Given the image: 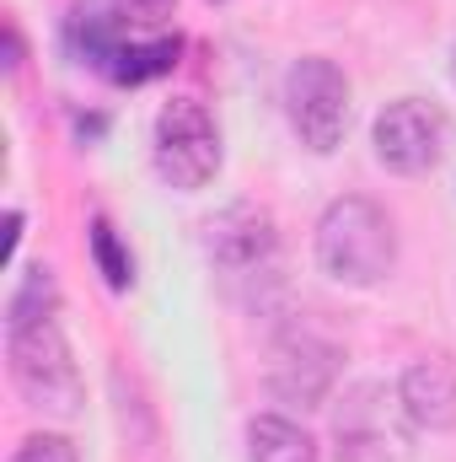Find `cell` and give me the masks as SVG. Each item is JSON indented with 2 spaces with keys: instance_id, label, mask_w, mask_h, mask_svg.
Segmentation results:
<instances>
[{
  "instance_id": "obj_5",
  "label": "cell",
  "mask_w": 456,
  "mask_h": 462,
  "mask_svg": "<svg viewBox=\"0 0 456 462\" xmlns=\"http://www.w3.org/2000/svg\"><path fill=\"white\" fill-rule=\"evenodd\" d=\"M376 156L392 172H430L446 151V114L424 97H397L376 114Z\"/></svg>"
},
{
  "instance_id": "obj_7",
  "label": "cell",
  "mask_w": 456,
  "mask_h": 462,
  "mask_svg": "<svg viewBox=\"0 0 456 462\" xmlns=\"http://www.w3.org/2000/svg\"><path fill=\"white\" fill-rule=\"evenodd\" d=\"M205 247H210V258L221 269H236V274L242 269H258L274 253V221L258 205H231V210H221L205 226Z\"/></svg>"
},
{
  "instance_id": "obj_3",
  "label": "cell",
  "mask_w": 456,
  "mask_h": 462,
  "mask_svg": "<svg viewBox=\"0 0 456 462\" xmlns=\"http://www.w3.org/2000/svg\"><path fill=\"white\" fill-rule=\"evenodd\" d=\"M156 172L183 194L205 189L221 172V129L205 114V103L172 97L156 114Z\"/></svg>"
},
{
  "instance_id": "obj_8",
  "label": "cell",
  "mask_w": 456,
  "mask_h": 462,
  "mask_svg": "<svg viewBox=\"0 0 456 462\" xmlns=\"http://www.w3.org/2000/svg\"><path fill=\"white\" fill-rule=\"evenodd\" d=\"M403 409L424 430H456V365L446 355H430L403 371Z\"/></svg>"
},
{
  "instance_id": "obj_13",
  "label": "cell",
  "mask_w": 456,
  "mask_h": 462,
  "mask_svg": "<svg viewBox=\"0 0 456 462\" xmlns=\"http://www.w3.org/2000/svg\"><path fill=\"white\" fill-rule=\"evenodd\" d=\"M11 462H81V457H76V447H70L65 436H49V430H43V436H27Z\"/></svg>"
},
{
  "instance_id": "obj_9",
  "label": "cell",
  "mask_w": 456,
  "mask_h": 462,
  "mask_svg": "<svg viewBox=\"0 0 456 462\" xmlns=\"http://www.w3.org/2000/svg\"><path fill=\"white\" fill-rule=\"evenodd\" d=\"M247 462H317L312 436L285 414H258L247 425Z\"/></svg>"
},
{
  "instance_id": "obj_6",
  "label": "cell",
  "mask_w": 456,
  "mask_h": 462,
  "mask_svg": "<svg viewBox=\"0 0 456 462\" xmlns=\"http://www.w3.org/2000/svg\"><path fill=\"white\" fill-rule=\"evenodd\" d=\"M333 376H339V349L328 345V339H317V334H285V339L274 345L269 382H274L279 398L312 409V403L328 398Z\"/></svg>"
},
{
  "instance_id": "obj_10",
  "label": "cell",
  "mask_w": 456,
  "mask_h": 462,
  "mask_svg": "<svg viewBox=\"0 0 456 462\" xmlns=\"http://www.w3.org/2000/svg\"><path fill=\"white\" fill-rule=\"evenodd\" d=\"M178 54H183V43H178V38H129L114 60H108V70H103V76H114L118 87H140V81L167 76V70L178 65Z\"/></svg>"
},
{
  "instance_id": "obj_1",
  "label": "cell",
  "mask_w": 456,
  "mask_h": 462,
  "mask_svg": "<svg viewBox=\"0 0 456 462\" xmlns=\"http://www.w3.org/2000/svg\"><path fill=\"white\" fill-rule=\"evenodd\" d=\"M317 263L343 285L387 280L392 263H397V231L387 221V210L360 199V194L333 199L317 221Z\"/></svg>"
},
{
  "instance_id": "obj_4",
  "label": "cell",
  "mask_w": 456,
  "mask_h": 462,
  "mask_svg": "<svg viewBox=\"0 0 456 462\" xmlns=\"http://www.w3.org/2000/svg\"><path fill=\"white\" fill-rule=\"evenodd\" d=\"M285 114L312 151H333L349 129V81L333 60H301L285 76Z\"/></svg>"
},
{
  "instance_id": "obj_15",
  "label": "cell",
  "mask_w": 456,
  "mask_h": 462,
  "mask_svg": "<svg viewBox=\"0 0 456 462\" xmlns=\"http://www.w3.org/2000/svg\"><path fill=\"white\" fill-rule=\"evenodd\" d=\"M451 76H456V49H451Z\"/></svg>"
},
{
  "instance_id": "obj_14",
  "label": "cell",
  "mask_w": 456,
  "mask_h": 462,
  "mask_svg": "<svg viewBox=\"0 0 456 462\" xmlns=\"http://www.w3.org/2000/svg\"><path fill=\"white\" fill-rule=\"evenodd\" d=\"M172 5H178V0H118V11H123L129 22H161Z\"/></svg>"
},
{
  "instance_id": "obj_11",
  "label": "cell",
  "mask_w": 456,
  "mask_h": 462,
  "mask_svg": "<svg viewBox=\"0 0 456 462\" xmlns=\"http://www.w3.org/2000/svg\"><path fill=\"white\" fill-rule=\"evenodd\" d=\"M92 258H97V269H103V280L114 291H129L134 285V258L118 247V236L108 221H92Z\"/></svg>"
},
{
  "instance_id": "obj_2",
  "label": "cell",
  "mask_w": 456,
  "mask_h": 462,
  "mask_svg": "<svg viewBox=\"0 0 456 462\" xmlns=\"http://www.w3.org/2000/svg\"><path fill=\"white\" fill-rule=\"evenodd\" d=\"M5 355H11V382L22 387V398L32 409H54V414L81 409V371H76L70 345H65L54 318L11 323L5 328Z\"/></svg>"
},
{
  "instance_id": "obj_12",
  "label": "cell",
  "mask_w": 456,
  "mask_h": 462,
  "mask_svg": "<svg viewBox=\"0 0 456 462\" xmlns=\"http://www.w3.org/2000/svg\"><path fill=\"white\" fill-rule=\"evenodd\" d=\"M32 318H54V280H49V269H27L22 291L11 296V323H32Z\"/></svg>"
}]
</instances>
